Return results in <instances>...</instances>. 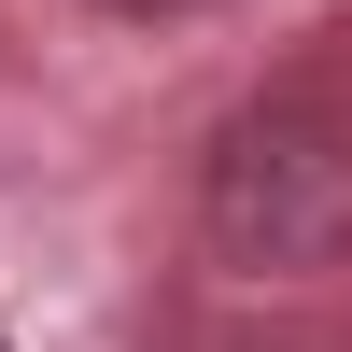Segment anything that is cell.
<instances>
[{
	"label": "cell",
	"mask_w": 352,
	"mask_h": 352,
	"mask_svg": "<svg viewBox=\"0 0 352 352\" xmlns=\"http://www.w3.org/2000/svg\"><path fill=\"white\" fill-rule=\"evenodd\" d=\"M197 226L254 282H324L352 268V127L338 113H240L197 169Z\"/></svg>",
	"instance_id": "1"
},
{
	"label": "cell",
	"mask_w": 352,
	"mask_h": 352,
	"mask_svg": "<svg viewBox=\"0 0 352 352\" xmlns=\"http://www.w3.org/2000/svg\"><path fill=\"white\" fill-rule=\"evenodd\" d=\"M113 28H197V14H240V0H99Z\"/></svg>",
	"instance_id": "2"
}]
</instances>
